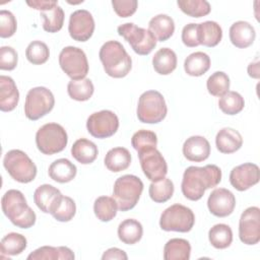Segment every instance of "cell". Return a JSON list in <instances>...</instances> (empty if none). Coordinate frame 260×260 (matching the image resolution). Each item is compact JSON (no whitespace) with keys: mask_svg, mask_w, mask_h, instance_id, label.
Here are the masks:
<instances>
[{"mask_svg":"<svg viewBox=\"0 0 260 260\" xmlns=\"http://www.w3.org/2000/svg\"><path fill=\"white\" fill-rule=\"evenodd\" d=\"M142 235V224L134 218H127L118 226V237L120 241L126 245L136 244L141 240Z\"/></svg>","mask_w":260,"mask_h":260,"instance_id":"cell-31","label":"cell"},{"mask_svg":"<svg viewBox=\"0 0 260 260\" xmlns=\"http://www.w3.org/2000/svg\"><path fill=\"white\" fill-rule=\"evenodd\" d=\"M183 154L190 161H203L209 157L210 144L203 136H191L183 144Z\"/></svg>","mask_w":260,"mask_h":260,"instance_id":"cell-19","label":"cell"},{"mask_svg":"<svg viewBox=\"0 0 260 260\" xmlns=\"http://www.w3.org/2000/svg\"><path fill=\"white\" fill-rule=\"evenodd\" d=\"M59 65L71 80L85 78L88 73V61L85 53L77 47L68 46L59 54Z\"/></svg>","mask_w":260,"mask_h":260,"instance_id":"cell-11","label":"cell"},{"mask_svg":"<svg viewBox=\"0 0 260 260\" xmlns=\"http://www.w3.org/2000/svg\"><path fill=\"white\" fill-rule=\"evenodd\" d=\"M88 133L95 138H108L113 136L119 128L118 116L109 110L92 113L86 121Z\"/></svg>","mask_w":260,"mask_h":260,"instance_id":"cell-12","label":"cell"},{"mask_svg":"<svg viewBox=\"0 0 260 260\" xmlns=\"http://www.w3.org/2000/svg\"><path fill=\"white\" fill-rule=\"evenodd\" d=\"M99 154L98 146L85 138L77 139L71 147V155L82 165H89L95 160Z\"/></svg>","mask_w":260,"mask_h":260,"instance_id":"cell-28","label":"cell"},{"mask_svg":"<svg viewBox=\"0 0 260 260\" xmlns=\"http://www.w3.org/2000/svg\"><path fill=\"white\" fill-rule=\"evenodd\" d=\"M218 107L222 113L226 115H237L245 107L244 98L237 91L229 90L218 100Z\"/></svg>","mask_w":260,"mask_h":260,"instance_id":"cell-38","label":"cell"},{"mask_svg":"<svg viewBox=\"0 0 260 260\" xmlns=\"http://www.w3.org/2000/svg\"><path fill=\"white\" fill-rule=\"evenodd\" d=\"M230 41L232 44L240 49L250 47L256 38V31L254 26L244 20L234 22L230 27Z\"/></svg>","mask_w":260,"mask_h":260,"instance_id":"cell-20","label":"cell"},{"mask_svg":"<svg viewBox=\"0 0 260 260\" xmlns=\"http://www.w3.org/2000/svg\"><path fill=\"white\" fill-rule=\"evenodd\" d=\"M118 204L113 197L100 196L94 200L93 212L98 219L107 222L117 215Z\"/></svg>","mask_w":260,"mask_h":260,"instance_id":"cell-34","label":"cell"},{"mask_svg":"<svg viewBox=\"0 0 260 260\" xmlns=\"http://www.w3.org/2000/svg\"><path fill=\"white\" fill-rule=\"evenodd\" d=\"M208 240L215 249H225L233 242L232 229L225 223H217L209 230Z\"/></svg>","mask_w":260,"mask_h":260,"instance_id":"cell-35","label":"cell"},{"mask_svg":"<svg viewBox=\"0 0 260 260\" xmlns=\"http://www.w3.org/2000/svg\"><path fill=\"white\" fill-rule=\"evenodd\" d=\"M104 162L109 171L119 173L129 168L131 153L125 147H114L107 152Z\"/></svg>","mask_w":260,"mask_h":260,"instance_id":"cell-26","label":"cell"},{"mask_svg":"<svg viewBox=\"0 0 260 260\" xmlns=\"http://www.w3.org/2000/svg\"><path fill=\"white\" fill-rule=\"evenodd\" d=\"M27 61L34 65H42L46 63L50 57L48 46L41 41H32L25 50Z\"/></svg>","mask_w":260,"mask_h":260,"instance_id":"cell-42","label":"cell"},{"mask_svg":"<svg viewBox=\"0 0 260 260\" xmlns=\"http://www.w3.org/2000/svg\"><path fill=\"white\" fill-rule=\"evenodd\" d=\"M19 101V91L14 80L6 75L0 76V110L13 111Z\"/></svg>","mask_w":260,"mask_h":260,"instance_id":"cell-21","label":"cell"},{"mask_svg":"<svg viewBox=\"0 0 260 260\" xmlns=\"http://www.w3.org/2000/svg\"><path fill=\"white\" fill-rule=\"evenodd\" d=\"M137 118L145 124H157L161 122L168 113V108L162 94L157 90L144 91L137 105Z\"/></svg>","mask_w":260,"mask_h":260,"instance_id":"cell-5","label":"cell"},{"mask_svg":"<svg viewBox=\"0 0 260 260\" xmlns=\"http://www.w3.org/2000/svg\"><path fill=\"white\" fill-rule=\"evenodd\" d=\"M3 166L10 177L19 183H29L37 176V166L29 156L20 149H12L5 153Z\"/></svg>","mask_w":260,"mask_h":260,"instance_id":"cell-6","label":"cell"},{"mask_svg":"<svg viewBox=\"0 0 260 260\" xmlns=\"http://www.w3.org/2000/svg\"><path fill=\"white\" fill-rule=\"evenodd\" d=\"M18 61L17 52L9 46H3L0 48V69L1 70H13Z\"/></svg>","mask_w":260,"mask_h":260,"instance_id":"cell-46","label":"cell"},{"mask_svg":"<svg viewBox=\"0 0 260 260\" xmlns=\"http://www.w3.org/2000/svg\"><path fill=\"white\" fill-rule=\"evenodd\" d=\"M215 145L221 153H233L243 145V137L236 129L225 127L220 129L215 136Z\"/></svg>","mask_w":260,"mask_h":260,"instance_id":"cell-22","label":"cell"},{"mask_svg":"<svg viewBox=\"0 0 260 260\" xmlns=\"http://www.w3.org/2000/svg\"><path fill=\"white\" fill-rule=\"evenodd\" d=\"M76 213V205L72 198L63 196L60 204L58 205L55 212L52 214L53 217L61 222L70 221Z\"/></svg>","mask_w":260,"mask_h":260,"instance_id":"cell-44","label":"cell"},{"mask_svg":"<svg viewBox=\"0 0 260 260\" xmlns=\"http://www.w3.org/2000/svg\"><path fill=\"white\" fill-rule=\"evenodd\" d=\"M152 66L160 75L171 74L177 67V55L170 48L159 49L152 57Z\"/></svg>","mask_w":260,"mask_h":260,"instance_id":"cell-29","label":"cell"},{"mask_svg":"<svg viewBox=\"0 0 260 260\" xmlns=\"http://www.w3.org/2000/svg\"><path fill=\"white\" fill-rule=\"evenodd\" d=\"M143 191L142 181L134 175H124L118 178L113 187V198L121 211L135 207Z\"/></svg>","mask_w":260,"mask_h":260,"instance_id":"cell-4","label":"cell"},{"mask_svg":"<svg viewBox=\"0 0 260 260\" xmlns=\"http://www.w3.org/2000/svg\"><path fill=\"white\" fill-rule=\"evenodd\" d=\"M239 238L246 245H255L260 241V209L248 207L239 220Z\"/></svg>","mask_w":260,"mask_h":260,"instance_id":"cell-13","label":"cell"},{"mask_svg":"<svg viewBox=\"0 0 260 260\" xmlns=\"http://www.w3.org/2000/svg\"><path fill=\"white\" fill-rule=\"evenodd\" d=\"M260 179L259 167L245 162L235 167L230 173V183L238 191H246L256 185Z\"/></svg>","mask_w":260,"mask_h":260,"instance_id":"cell-16","label":"cell"},{"mask_svg":"<svg viewBox=\"0 0 260 260\" xmlns=\"http://www.w3.org/2000/svg\"><path fill=\"white\" fill-rule=\"evenodd\" d=\"M94 19L89 11L78 9L70 14L68 31L74 41H88L94 31Z\"/></svg>","mask_w":260,"mask_h":260,"instance_id":"cell-15","label":"cell"},{"mask_svg":"<svg viewBox=\"0 0 260 260\" xmlns=\"http://www.w3.org/2000/svg\"><path fill=\"white\" fill-rule=\"evenodd\" d=\"M74 253L68 247L43 246L31 252L27 260H73Z\"/></svg>","mask_w":260,"mask_h":260,"instance_id":"cell-25","label":"cell"},{"mask_svg":"<svg viewBox=\"0 0 260 260\" xmlns=\"http://www.w3.org/2000/svg\"><path fill=\"white\" fill-rule=\"evenodd\" d=\"M118 34L129 43L136 54L141 56L148 55L156 46V39L150 30L139 27L132 22L119 25Z\"/></svg>","mask_w":260,"mask_h":260,"instance_id":"cell-10","label":"cell"},{"mask_svg":"<svg viewBox=\"0 0 260 260\" xmlns=\"http://www.w3.org/2000/svg\"><path fill=\"white\" fill-rule=\"evenodd\" d=\"M210 68V58L206 53L195 52L190 54L184 61L185 72L190 76H201Z\"/></svg>","mask_w":260,"mask_h":260,"instance_id":"cell-32","label":"cell"},{"mask_svg":"<svg viewBox=\"0 0 260 260\" xmlns=\"http://www.w3.org/2000/svg\"><path fill=\"white\" fill-rule=\"evenodd\" d=\"M1 207L5 216L19 229H29L36 223V213L19 190L6 191L1 199Z\"/></svg>","mask_w":260,"mask_h":260,"instance_id":"cell-2","label":"cell"},{"mask_svg":"<svg viewBox=\"0 0 260 260\" xmlns=\"http://www.w3.org/2000/svg\"><path fill=\"white\" fill-rule=\"evenodd\" d=\"M174 190V183L170 179L165 177L161 180L152 182L149 185L148 194L152 201L156 203H164L172 198Z\"/></svg>","mask_w":260,"mask_h":260,"instance_id":"cell-37","label":"cell"},{"mask_svg":"<svg viewBox=\"0 0 260 260\" xmlns=\"http://www.w3.org/2000/svg\"><path fill=\"white\" fill-rule=\"evenodd\" d=\"M182 42L189 48H195L199 46L198 42V23H189L183 27Z\"/></svg>","mask_w":260,"mask_h":260,"instance_id":"cell-48","label":"cell"},{"mask_svg":"<svg viewBox=\"0 0 260 260\" xmlns=\"http://www.w3.org/2000/svg\"><path fill=\"white\" fill-rule=\"evenodd\" d=\"M76 173V166L67 158H58L54 160L48 170L49 177L61 184L72 181L75 178Z\"/></svg>","mask_w":260,"mask_h":260,"instance_id":"cell-23","label":"cell"},{"mask_svg":"<svg viewBox=\"0 0 260 260\" xmlns=\"http://www.w3.org/2000/svg\"><path fill=\"white\" fill-rule=\"evenodd\" d=\"M63 198L62 193L56 187L50 184L39 186L34 193V201L38 208L45 212L53 214Z\"/></svg>","mask_w":260,"mask_h":260,"instance_id":"cell-18","label":"cell"},{"mask_svg":"<svg viewBox=\"0 0 260 260\" xmlns=\"http://www.w3.org/2000/svg\"><path fill=\"white\" fill-rule=\"evenodd\" d=\"M17 28L16 18L12 12L8 10H1L0 11V37L10 38L12 37Z\"/></svg>","mask_w":260,"mask_h":260,"instance_id":"cell-45","label":"cell"},{"mask_svg":"<svg viewBox=\"0 0 260 260\" xmlns=\"http://www.w3.org/2000/svg\"><path fill=\"white\" fill-rule=\"evenodd\" d=\"M131 144L133 148L138 153H140L148 149L156 148L157 137L153 131L141 129L133 134L131 138Z\"/></svg>","mask_w":260,"mask_h":260,"instance_id":"cell-40","label":"cell"},{"mask_svg":"<svg viewBox=\"0 0 260 260\" xmlns=\"http://www.w3.org/2000/svg\"><path fill=\"white\" fill-rule=\"evenodd\" d=\"M26 4L29 7L43 12V11L53 9L55 6L58 5V2L57 1H50V0H32V1H26Z\"/></svg>","mask_w":260,"mask_h":260,"instance_id":"cell-49","label":"cell"},{"mask_svg":"<svg viewBox=\"0 0 260 260\" xmlns=\"http://www.w3.org/2000/svg\"><path fill=\"white\" fill-rule=\"evenodd\" d=\"M41 16L44 18L43 28L44 30L54 34L59 31L64 23V11L57 5L51 10L41 12Z\"/></svg>","mask_w":260,"mask_h":260,"instance_id":"cell-41","label":"cell"},{"mask_svg":"<svg viewBox=\"0 0 260 260\" xmlns=\"http://www.w3.org/2000/svg\"><path fill=\"white\" fill-rule=\"evenodd\" d=\"M191 245L185 239L174 238L169 240L164 247L165 260H189Z\"/></svg>","mask_w":260,"mask_h":260,"instance_id":"cell-30","label":"cell"},{"mask_svg":"<svg viewBox=\"0 0 260 260\" xmlns=\"http://www.w3.org/2000/svg\"><path fill=\"white\" fill-rule=\"evenodd\" d=\"M100 60L105 72L114 78L125 77L132 68V59L118 41H108L100 49Z\"/></svg>","mask_w":260,"mask_h":260,"instance_id":"cell-3","label":"cell"},{"mask_svg":"<svg viewBox=\"0 0 260 260\" xmlns=\"http://www.w3.org/2000/svg\"><path fill=\"white\" fill-rule=\"evenodd\" d=\"M138 157L141 170L149 181H159L168 174L167 161L156 148L140 152L138 153Z\"/></svg>","mask_w":260,"mask_h":260,"instance_id":"cell-14","label":"cell"},{"mask_svg":"<svg viewBox=\"0 0 260 260\" xmlns=\"http://www.w3.org/2000/svg\"><path fill=\"white\" fill-rule=\"evenodd\" d=\"M68 142L66 130L57 123H47L36 133V144L38 149L47 155L61 152Z\"/></svg>","mask_w":260,"mask_h":260,"instance_id":"cell-7","label":"cell"},{"mask_svg":"<svg viewBox=\"0 0 260 260\" xmlns=\"http://www.w3.org/2000/svg\"><path fill=\"white\" fill-rule=\"evenodd\" d=\"M207 207L214 216L226 217L236 207L235 195L225 188H216L209 194Z\"/></svg>","mask_w":260,"mask_h":260,"instance_id":"cell-17","label":"cell"},{"mask_svg":"<svg viewBox=\"0 0 260 260\" xmlns=\"http://www.w3.org/2000/svg\"><path fill=\"white\" fill-rule=\"evenodd\" d=\"M195 223L193 211L182 204L176 203L162 211L159 218V226L166 232L188 233Z\"/></svg>","mask_w":260,"mask_h":260,"instance_id":"cell-8","label":"cell"},{"mask_svg":"<svg viewBox=\"0 0 260 260\" xmlns=\"http://www.w3.org/2000/svg\"><path fill=\"white\" fill-rule=\"evenodd\" d=\"M248 74L250 77L258 79L259 78V61H255L249 64L248 66Z\"/></svg>","mask_w":260,"mask_h":260,"instance_id":"cell-51","label":"cell"},{"mask_svg":"<svg viewBox=\"0 0 260 260\" xmlns=\"http://www.w3.org/2000/svg\"><path fill=\"white\" fill-rule=\"evenodd\" d=\"M27 246V241L24 236L18 233L7 234L0 243L2 255L16 256L21 254Z\"/></svg>","mask_w":260,"mask_h":260,"instance_id":"cell-36","label":"cell"},{"mask_svg":"<svg viewBox=\"0 0 260 260\" xmlns=\"http://www.w3.org/2000/svg\"><path fill=\"white\" fill-rule=\"evenodd\" d=\"M220 181L221 170L216 165L191 166L183 174L181 190L187 199L197 201L202 198L207 189L216 187Z\"/></svg>","mask_w":260,"mask_h":260,"instance_id":"cell-1","label":"cell"},{"mask_svg":"<svg viewBox=\"0 0 260 260\" xmlns=\"http://www.w3.org/2000/svg\"><path fill=\"white\" fill-rule=\"evenodd\" d=\"M222 39V29L220 25L211 20L198 23V42L208 48L215 47Z\"/></svg>","mask_w":260,"mask_h":260,"instance_id":"cell-27","label":"cell"},{"mask_svg":"<svg viewBox=\"0 0 260 260\" xmlns=\"http://www.w3.org/2000/svg\"><path fill=\"white\" fill-rule=\"evenodd\" d=\"M177 4L185 14L191 17L199 18L209 14L211 11L209 2L205 0H178Z\"/></svg>","mask_w":260,"mask_h":260,"instance_id":"cell-39","label":"cell"},{"mask_svg":"<svg viewBox=\"0 0 260 260\" xmlns=\"http://www.w3.org/2000/svg\"><path fill=\"white\" fill-rule=\"evenodd\" d=\"M103 260H108V259H119V260H127L128 256L126 252L119 248H110L107 251L104 252L102 256Z\"/></svg>","mask_w":260,"mask_h":260,"instance_id":"cell-50","label":"cell"},{"mask_svg":"<svg viewBox=\"0 0 260 260\" xmlns=\"http://www.w3.org/2000/svg\"><path fill=\"white\" fill-rule=\"evenodd\" d=\"M112 6L118 16L126 18L136 12L138 2L136 0H113Z\"/></svg>","mask_w":260,"mask_h":260,"instance_id":"cell-47","label":"cell"},{"mask_svg":"<svg viewBox=\"0 0 260 260\" xmlns=\"http://www.w3.org/2000/svg\"><path fill=\"white\" fill-rule=\"evenodd\" d=\"M206 87L211 95L221 96L230 89V78L226 73L222 71H216L208 77L206 81Z\"/></svg>","mask_w":260,"mask_h":260,"instance_id":"cell-43","label":"cell"},{"mask_svg":"<svg viewBox=\"0 0 260 260\" xmlns=\"http://www.w3.org/2000/svg\"><path fill=\"white\" fill-rule=\"evenodd\" d=\"M94 91V86L89 78L70 80L67 85V92L72 100L78 102L88 101Z\"/></svg>","mask_w":260,"mask_h":260,"instance_id":"cell-33","label":"cell"},{"mask_svg":"<svg viewBox=\"0 0 260 260\" xmlns=\"http://www.w3.org/2000/svg\"><path fill=\"white\" fill-rule=\"evenodd\" d=\"M55 105V98L50 89L37 86L28 90L24 103V115L28 120L37 121L49 114Z\"/></svg>","mask_w":260,"mask_h":260,"instance_id":"cell-9","label":"cell"},{"mask_svg":"<svg viewBox=\"0 0 260 260\" xmlns=\"http://www.w3.org/2000/svg\"><path fill=\"white\" fill-rule=\"evenodd\" d=\"M148 30L159 42L169 40L175 31L174 19L167 14H157L148 22Z\"/></svg>","mask_w":260,"mask_h":260,"instance_id":"cell-24","label":"cell"}]
</instances>
